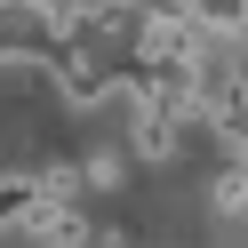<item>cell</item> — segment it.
Returning a JSON list of instances; mask_svg holds the SVG:
<instances>
[{"mask_svg":"<svg viewBox=\"0 0 248 248\" xmlns=\"http://www.w3.org/2000/svg\"><path fill=\"white\" fill-rule=\"evenodd\" d=\"M64 40V8L48 0H0V56H48Z\"/></svg>","mask_w":248,"mask_h":248,"instance_id":"6da1fadb","label":"cell"},{"mask_svg":"<svg viewBox=\"0 0 248 248\" xmlns=\"http://www.w3.org/2000/svg\"><path fill=\"white\" fill-rule=\"evenodd\" d=\"M88 184H120V152H96L88 160Z\"/></svg>","mask_w":248,"mask_h":248,"instance_id":"8992f818","label":"cell"},{"mask_svg":"<svg viewBox=\"0 0 248 248\" xmlns=\"http://www.w3.org/2000/svg\"><path fill=\"white\" fill-rule=\"evenodd\" d=\"M216 208H224V216H248V160L232 168L224 184H216Z\"/></svg>","mask_w":248,"mask_h":248,"instance_id":"5b68a950","label":"cell"},{"mask_svg":"<svg viewBox=\"0 0 248 248\" xmlns=\"http://www.w3.org/2000/svg\"><path fill=\"white\" fill-rule=\"evenodd\" d=\"M40 64H48V80L64 88V104H80V112H88V104H104V96H112V72H104L96 56L80 48V40H56V48L40 56Z\"/></svg>","mask_w":248,"mask_h":248,"instance_id":"7a4b0ae2","label":"cell"},{"mask_svg":"<svg viewBox=\"0 0 248 248\" xmlns=\"http://www.w3.org/2000/svg\"><path fill=\"white\" fill-rule=\"evenodd\" d=\"M32 192H40L32 176H0V232H8V224H16L24 208H32Z\"/></svg>","mask_w":248,"mask_h":248,"instance_id":"277c9868","label":"cell"},{"mask_svg":"<svg viewBox=\"0 0 248 248\" xmlns=\"http://www.w3.org/2000/svg\"><path fill=\"white\" fill-rule=\"evenodd\" d=\"M176 16L200 24L208 40H240L248 32V0H176Z\"/></svg>","mask_w":248,"mask_h":248,"instance_id":"3957f363","label":"cell"}]
</instances>
